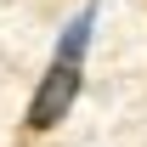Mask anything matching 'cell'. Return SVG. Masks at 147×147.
Masks as SVG:
<instances>
[{"label":"cell","instance_id":"cell-1","mask_svg":"<svg viewBox=\"0 0 147 147\" xmlns=\"http://www.w3.org/2000/svg\"><path fill=\"white\" fill-rule=\"evenodd\" d=\"M79 85H85V62H57L51 57L45 79H40L34 96H28V130H34V136L57 130L62 119H68V108L79 102Z\"/></svg>","mask_w":147,"mask_h":147},{"label":"cell","instance_id":"cell-2","mask_svg":"<svg viewBox=\"0 0 147 147\" xmlns=\"http://www.w3.org/2000/svg\"><path fill=\"white\" fill-rule=\"evenodd\" d=\"M91 34H96V0H85V6L62 23V34H57V62H85Z\"/></svg>","mask_w":147,"mask_h":147}]
</instances>
